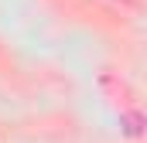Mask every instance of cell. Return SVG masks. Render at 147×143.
I'll return each instance as SVG.
<instances>
[{
    "label": "cell",
    "mask_w": 147,
    "mask_h": 143,
    "mask_svg": "<svg viewBox=\"0 0 147 143\" xmlns=\"http://www.w3.org/2000/svg\"><path fill=\"white\" fill-rule=\"evenodd\" d=\"M120 3H127V0H120Z\"/></svg>",
    "instance_id": "1"
}]
</instances>
